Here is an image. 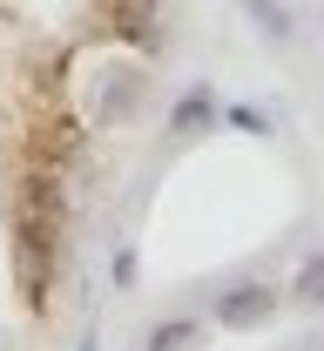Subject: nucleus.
I'll use <instances>...</instances> for the list:
<instances>
[{"instance_id":"obj_1","label":"nucleus","mask_w":324,"mask_h":351,"mask_svg":"<svg viewBox=\"0 0 324 351\" xmlns=\"http://www.w3.org/2000/svg\"><path fill=\"white\" fill-rule=\"evenodd\" d=\"M304 298H324V263H311V270H304Z\"/></svg>"}]
</instances>
